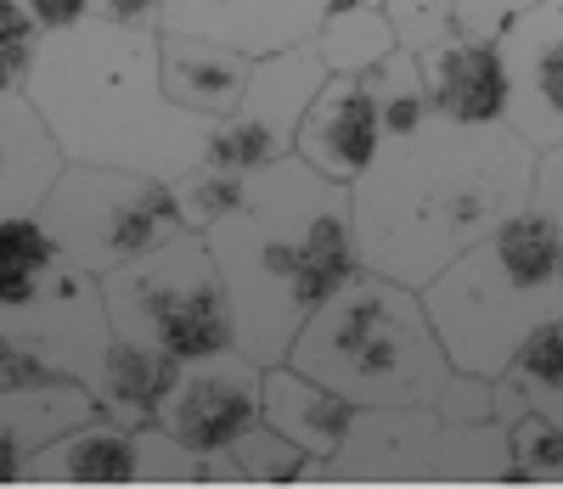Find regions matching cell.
<instances>
[{
	"mask_svg": "<svg viewBox=\"0 0 563 489\" xmlns=\"http://www.w3.org/2000/svg\"><path fill=\"white\" fill-rule=\"evenodd\" d=\"M496 57L507 79L501 124L536 158L558 153L563 146V0H536L519 18H507L496 34Z\"/></svg>",
	"mask_w": 563,
	"mask_h": 489,
	"instance_id": "8fae6325",
	"label": "cell"
},
{
	"mask_svg": "<svg viewBox=\"0 0 563 489\" xmlns=\"http://www.w3.org/2000/svg\"><path fill=\"white\" fill-rule=\"evenodd\" d=\"M422 102L445 124H501L507 113V79L496 40H440L429 52H411Z\"/></svg>",
	"mask_w": 563,
	"mask_h": 489,
	"instance_id": "5bb4252c",
	"label": "cell"
},
{
	"mask_svg": "<svg viewBox=\"0 0 563 489\" xmlns=\"http://www.w3.org/2000/svg\"><path fill=\"white\" fill-rule=\"evenodd\" d=\"M0 337H7L12 349L34 355L52 377L85 388V394L97 388L108 344H113L97 281L68 270L63 259L34 281V292L18 310H0Z\"/></svg>",
	"mask_w": 563,
	"mask_h": 489,
	"instance_id": "ba28073f",
	"label": "cell"
},
{
	"mask_svg": "<svg viewBox=\"0 0 563 489\" xmlns=\"http://www.w3.org/2000/svg\"><path fill=\"white\" fill-rule=\"evenodd\" d=\"M231 315V355L271 371L299 326L361 276L350 236V191L327 186L299 158L243 175V203L203 231Z\"/></svg>",
	"mask_w": 563,
	"mask_h": 489,
	"instance_id": "7a4b0ae2",
	"label": "cell"
},
{
	"mask_svg": "<svg viewBox=\"0 0 563 489\" xmlns=\"http://www.w3.org/2000/svg\"><path fill=\"white\" fill-rule=\"evenodd\" d=\"M536 153L507 124L422 119L389 135L350 186V236L366 276L422 292L451 259L525 214Z\"/></svg>",
	"mask_w": 563,
	"mask_h": 489,
	"instance_id": "6da1fadb",
	"label": "cell"
},
{
	"mask_svg": "<svg viewBox=\"0 0 563 489\" xmlns=\"http://www.w3.org/2000/svg\"><path fill=\"white\" fill-rule=\"evenodd\" d=\"M34 45H40V29L29 23V12L18 0H0V96H18L29 85Z\"/></svg>",
	"mask_w": 563,
	"mask_h": 489,
	"instance_id": "cb8c5ba5",
	"label": "cell"
},
{
	"mask_svg": "<svg viewBox=\"0 0 563 489\" xmlns=\"http://www.w3.org/2000/svg\"><path fill=\"white\" fill-rule=\"evenodd\" d=\"M321 79L327 74L310 57V45H294V52H276V57H254L243 108L225 124H209L203 164L225 169V175H260L282 158H294V130L310 108V96L321 90Z\"/></svg>",
	"mask_w": 563,
	"mask_h": 489,
	"instance_id": "9c48e42d",
	"label": "cell"
},
{
	"mask_svg": "<svg viewBox=\"0 0 563 489\" xmlns=\"http://www.w3.org/2000/svg\"><path fill=\"white\" fill-rule=\"evenodd\" d=\"M23 96L74 169L175 186L203 164L209 124L169 108L158 85V29L85 18L63 34H40Z\"/></svg>",
	"mask_w": 563,
	"mask_h": 489,
	"instance_id": "3957f363",
	"label": "cell"
},
{
	"mask_svg": "<svg viewBox=\"0 0 563 489\" xmlns=\"http://www.w3.org/2000/svg\"><path fill=\"white\" fill-rule=\"evenodd\" d=\"M23 462H29V445L12 433V422H0V484H18Z\"/></svg>",
	"mask_w": 563,
	"mask_h": 489,
	"instance_id": "f1b7e54d",
	"label": "cell"
},
{
	"mask_svg": "<svg viewBox=\"0 0 563 489\" xmlns=\"http://www.w3.org/2000/svg\"><path fill=\"white\" fill-rule=\"evenodd\" d=\"M164 7H169V0H97V12H90V18L119 23V29H158Z\"/></svg>",
	"mask_w": 563,
	"mask_h": 489,
	"instance_id": "83f0119b",
	"label": "cell"
},
{
	"mask_svg": "<svg viewBox=\"0 0 563 489\" xmlns=\"http://www.w3.org/2000/svg\"><path fill=\"white\" fill-rule=\"evenodd\" d=\"M305 45H310V57L321 63L327 79H361V74L378 68L389 52H400L389 18L366 12V7H333L316 23V34Z\"/></svg>",
	"mask_w": 563,
	"mask_h": 489,
	"instance_id": "44dd1931",
	"label": "cell"
},
{
	"mask_svg": "<svg viewBox=\"0 0 563 489\" xmlns=\"http://www.w3.org/2000/svg\"><path fill=\"white\" fill-rule=\"evenodd\" d=\"M254 57H238L225 45L186 40V34H158V85L169 108L192 113L198 124H225L243 108Z\"/></svg>",
	"mask_w": 563,
	"mask_h": 489,
	"instance_id": "9a60e30c",
	"label": "cell"
},
{
	"mask_svg": "<svg viewBox=\"0 0 563 489\" xmlns=\"http://www.w3.org/2000/svg\"><path fill=\"white\" fill-rule=\"evenodd\" d=\"M512 467L525 478H563V422L525 416L512 427Z\"/></svg>",
	"mask_w": 563,
	"mask_h": 489,
	"instance_id": "d4e9b609",
	"label": "cell"
},
{
	"mask_svg": "<svg viewBox=\"0 0 563 489\" xmlns=\"http://www.w3.org/2000/svg\"><path fill=\"white\" fill-rule=\"evenodd\" d=\"M23 478L29 484H63V489H130V484H141L135 433L108 422V416H90V422L68 427L63 438H52V445H40L23 462Z\"/></svg>",
	"mask_w": 563,
	"mask_h": 489,
	"instance_id": "2e32d148",
	"label": "cell"
},
{
	"mask_svg": "<svg viewBox=\"0 0 563 489\" xmlns=\"http://www.w3.org/2000/svg\"><path fill=\"white\" fill-rule=\"evenodd\" d=\"M422 315L451 366L490 377L507 371L512 349L563 315V248L547 214L525 209L501 231L474 242L417 292Z\"/></svg>",
	"mask_w": 563,
	"mask_h": 489,
	"instance_id": "277c9868",
	"label": "cell"
},
{
	"mask_svg": "<svg viewBox=\"0 0 563 489\" xmlns=\"http://www.w3.org/2000/svg\"><path fill=\"white\" fill-rule=\"evenodd\" d=\"M113 344H135L169 360H209L231 349V315L220 276L203 254V236L175 231L153 254H141L97 281Z\"/></svg>",
	"mask_w": 563,
	"mask_h": 489,
	"instance_id": "8992f818",
	"label": "cell"
},
{
	"mask_svg": "<svg viewBox=\"0 0 563 489\" xmlns=\"http://www.w3.org/2000/svg\"><path fill=\"white\" fill-rule=\"evenodd\" d=\"M34 220L57 248V259L90 281H102L108 270L153 254L158 242L186 231L175 191L164 180H141L119 169H74V164L45 191Z\"/></svg>",
	"mask_w": 563,
	"mask_h": 489,
	"instance_id": "52a82bcc",
	"label": "cell"
},
{
	"mask_svg": "<svg viewBox=\"0 0 563 489\" xmlns=\"http://www.w3.org/2000/svg\"><path fill=\"white\" fill-rule=\"evenodd\" d=\"M530 209L552 220L558 248H563V146H558V153H541V158H536V198H530Z\"/></svg>",
	"mask_w": 563,
	"mask_h": 489,
	"instance_id": "484cf974",
	"label": "cell"
},
{
	"mask_svg": "<svg viewBox=\"0 0 563 489\" xmlns=\"http://www.w3.org/2000/svg\"><path fill=\"white\" fill-rule=\"evenodd\" d=\"M18 7L29 12V23L40 34H63V29H74L97 12V0H18Z\"/></svg>",
	"mask_w": 563,
	"mask_h": 489,
	"instance_id": "4316f807",
	"label": "cell"
},
{
	"mask_svg": "<svg viewBox=\"0 0 563 489\" xmlns=\"http://www.w3.org/2000/svg\"><path fill=\"white\" fill-rule=\"evenodd\" d=\"M333 0H169L158 34L225 45L238 57H276L316 34Z\"/></svg>",
	"mask_w": 563,
	"mask_h": 489,
	"instance_id": "7c38bea8",
	"label": "cell"
},
{
	"mask_svg": "<svg viewBox=\"0 0 563 489\" xmlns=\"http://www.w3.org/2000/svg\"><path fill=\"white\" fill-rule=\"evenodd\" d=\"M507 377L536 388V394H558V388H563V315L547 321V326H536L525 344L512 349Z\"/></svg>",
	"mask_w": 563,
	"mask_h": 489,
	"instance_id": "603a6c76",
	"label": "cell"
},
{
	"mask_svg": "<svg viewBox=\"0 0 563 489\" xmlns=\"http://www.w3.org/2000/svg\"><path fill=\"white\" fill-rule=\"evenodd\" d=\"M536 0H384L400 52H429L440 40H496L507 18Z\"/></svg>",
	"mask_w": 563,
	"mask_h": 489,
	"instance_id": "d6986e66",
	"label": "cell"
},
{
	"mask_svg": "<svg viewBox=\"0 0 563 489\" xmlns=\"http://www.w3.org/2000/svg\"><path fill=\"white\" fill-rule=\"evenodd\" d=\"M175 366L169 355H153V349H135V344H108V360H102V377L90 388L97 411L119 427H153V411L158 400L169 394L175 382Z\"/></svg>",
	"mask_w": 563,
	"mask_h": 489,
	"instance_id": "ffe728a7",
	"label": "cell"
},
{
	"mask_svg": "<svg viewBox=\"0 0 563 489\" xmlns=\"http://www.w3.org/2000/svg\"><path fill=\"white\" fill-rule=\"evenodd\" d=\"M169 191H175L180 225L192 231V236H203L214 220H225L231 209L243 203V175H225V169H209V164H198L192 175H180Z\"/></svg>",
	"mask_w": 563,
	"mask_h": 489,
	"instance_id": "7402d4cb",
	"label": "cell"
},
{
	"mask_svg": "<svg viewBox=\"0 0 563 489\" xmlns=\"http://www.w3.org/2000/svg\"><path fill=\"white\" fill-rule=\"evenodd\" d=\"M282 366L361 411L366 400H389L395 382H422V371L445 377L451 360L429 315H422L417 292L361 270L339 299H327L299 326Z\"/></svg>",
	"mask_w": 563,
	"mask_h": 489,
	"instance_id": "5b68a950",
	"label": "cell"
},
{
	"mask_svg": "<svg viewBox=\"0 0 563 489\" xmlns=\"http://www.w3.org/2000/svg\"><path fill=\"white\" fill-rule=\"evenodd\" d=\"M378 146H384V119L366 79H321L294 130V158L327 186L350 191L366 175V164L378 158Z\"/></svg>",
	"mask_w": 563,
	"mask_h": 489,
	"instance_id": "4fadbf2b",
	"label": "cell"
},
{
	"mask_svg": "<svg viewBox=\"0 0 563 489\" xmlns=\"http://www.w3.org/2000/svg\"><path fill=\"white\" fill-rule=\"evenodd\" d=\"M153 427L192 462L225 456L238 438L260 427V366L231 349L175 366V382L153 411Z\"/></svg>",
	"mask_w": 563,
	"mask_h": 489,
	"instance_id": "30bf717a",
	"label": "cell"
},
{
	"mask_svg": "<svg viewBox=\"0 0 563 489\" xmlns=\"http://www.w3.org/2000/svg\"><path fill=\"white\" fill-rule=\"evenodd\" d=\"M355 416H361L355 405H344L339 394H327L321 382L288 366L260 371V422L299 456H339L350 445Z\"/></svg>",
	"mask_w": 563,
	"mask_h": 489,
	"instance_id": "e0dca14e",
	"label": "cell"
},
{
	"mask_svg": "<svg viewBox=\"0 0 563 489\" xmlns=\"http://www.w3.org/2000/svg\"><path fill=\"white\" fill-rule=\"evenodd\" d=\"M63 153L52 130L40 124L29 96H0V220H23L45 203V191L63 175Z\"/></svg>",
	"mask_w": 563,
	"mask_h": 489,
	"instance_id": "ac0fdd59",
	"label": "cell"
}]
</instances>
